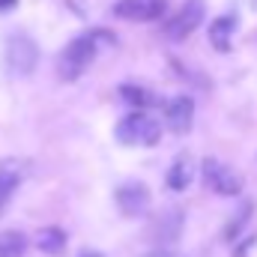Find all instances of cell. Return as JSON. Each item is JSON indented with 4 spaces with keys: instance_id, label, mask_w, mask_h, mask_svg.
Listing matches in <instances>:
<instances>
[{
    "instance_id": "30bf717a",
    "label": "cell",
    "mask_w": 257,
    "mask_h": 257,
    "mask_svg": "<svg viewBox=\"0 0 257 257\" xmlns=\"http://www.w3.org/2000/svg\"><path fill=\"white\" fill-rule=\"evenodd\" d=\"M233 27H236V18H233V15H221V18L212 21V27H209V42H212L215 51H230Z\"/></svg>"
},
{
    "instance_id": "3957f363",
    "label": "cell",
    "mask_w": 257,
    "mask_h": 257,
    "mask_svg": "<svg viewBox=\"0 0 257 257\" xmlns=\"http://www.w3.org/2000/svg\"><path fill=\"white\" fill-rule=\"evenodd\" d=\"M3 63H6V69H9L15 78H27V75L39 66V45H36L30 36L15 33V36L6 42V48H3Z\"/></svg>"
},
{
    "instance_id": "6da1fadb",
    "label": "cell",
    "mask_w": 257,
    "mask_h": 257,
    "mask_svg": "<svg viewBox=\"0 0 257 257\" xmlns=\"http://www.w3.org/2000/svg\"><path fill=\"white\" fill-rule=\"evenodd\" d=\"M96 51H99V30L75 36L63 51H60V57H57V75H60V81H66V84L69 81H78L93 66Z\"/></svg>"
},
{
    "instance_id": "52a82bcc",
    "label": "cell",
    "mask_w": 257,
    "mask_h": 257,
    "mask_svg": "<svg viewBox=\"0 0 257 257\" xmlns=\"http://www.w3.org/2000/svg\"><path fill=\"white\" fill-rule=\"evenodd\" d=\"M168 0H117L114 15L123 21H153L165 12Z\"/></svg>"
},
{
    "instance_id": "7a4b0ae2",
    "label": "cell",
    "mask_w": 257,
    "mask_h": 257,
    "mask_svg": "<svg viewBox=\"0 0 257 257\" xmlns=\"http://www.w3.org/2000/svg\"><path fill=\"white\" fill-rule=\"evenodd\" d=\"M159 138H162V128L156 123V117L144 111H135L117 123V141L126 147H153L159 144Z\"/></svg>"
},
{
    "instance_id": "5bb4252c",
    "label": "cell",
    "mask_w": 257,
    "mask_h": 257,
    "mask_svg": "<svg viewBox=\"0 0 257 257\" xmlns=\"http://www.w3.org/2000/svg\"><path fill=\"white\" fill-rule=\"evenodd\" d=\"M27 236L18 230H0V257H24Z\"/></svg>"
},
{
    "instance_id": "4fadbf2b",
    "label": "cell",
    "mask_w": 257,
    "mask_h": 257,
    "mask_svg": "<svg viewBox=\"0 0 257 257\" xmlns=\"http://www.w3.org/2000/svg\"><path fill=\"white\" fill-rule=\"evenodd\" d=\"M21 165L18 162H3L0 165V209H3V203L9 200V194L18 189V183H21Z\"/></svg>"
},
{
    "instance_id": "2e32d148",
    "label": "cell",
    "mask_w": 257,
    "mask_h": 257,
    "mask_svg": "<svg viewBox=\"0 0 257 257\" xmlns=\"http://www.w3.org/2000/svg\"><path fill=\"white\" fill-rule=\"evenodd\" d=\"M12 6H15V0H0V12L3 9H12Z\"/></svg>"
},
{
    "instance_id": "9c48e42d",
    "label": "cell",
    "mask_w": 257,
    "mask_h": 257,
    "mask_svg": "<svg viewBox=\"0 0 257 257\" xmlns=\"http://www.w3.org/2000/svg\"><path fill=\"white\" fill-rule=\"evenodd\" d=\"M156 239L159 242H174L180 239L183 233V209H165L159 218H156Z\"/></svg>"
},
{
    "instance_id": "7c38bea8",
    "label": "cell",
    "mask_w": 257,
    "mask_h": 257,
    "mask_svg": "<svg viewBox=\"0 0 257 257\" xmlns=\"http://www.w3.org/2000/svg\"><path fill=\"white\" fill-rule=\"evenodd\" d=\"M192 180H194V165L189 159H177V162L171 165V171H168V189L186 192V189L192 186Z\"/></svg>"
},
{
    "instance_id": "8992f818",
    "label": "cell",
    "mask_w": 257,
    "mask_h": 257,
    "mask_svg": "<svg viewBox=\"0 0 257 257\" xmlns=\"http://www.w3.org/2000/svg\"><path fill=\"white\" fill-rule=\"evenodd\" d=\"M114 200H117V209L128 215V218H138V215H144L147 209H150V189L144 186V183H138V180H128L123 183L117 194H114Z\"/></svg>"
},
{
    "instance_id": "ba28073f",
    "label": "cell",
    "mask_w": 257,
    "mask_h": 257,
    "mask_svg": "<svg viewBox=\"0 0 257 257\" xmlns=\"http://www.w3.org/2000/svg\"><path fill=\"white\" fill-rule=\"evenodd\" d=\"M165 117H168V126L174 128L177 135H186L192 128V120H194V99L192 96L171 99L168 108H165Z\"/></svg>"
},
{
    "instance_id": "9a60e30c",
    "label": "cell",
    "mask_w": 257,
    "mask_h": 257,
    "mask_svg": "<svg viewBox=\"0 0 257 257\" xmlns=\"http://www.w3.org/2000/svg\"><path fill=\"white\" fill-rule=\"evenodd\" d=\"M144 257H183V254H177L171 248H156V251H150V254H144Z\"/></svg>"
},
{
    "instance_id": "5b68a950",
    "label": "cell",
    "mask_w": 257,
    "mask_h": 257,
    "mask_svg": "<svg viewBox=\"0 0 257 257\" xmlns=\"http://www.w3.org/2000/svg\"><path fill=\"white\" fill-rule=\"evenodd\" d=\"M203 180L212 192L224 194V197H233V194L242 192V177L233 168H227L221 162H212V159L203 162Z\"/></svg>"
},
{
    "instance_id": "8fae6325",
    "label": "cell",
    "mask_w": 257,
    "mask_h": 257,
    "mask_svg": "<svg viewBox=\"0 0 257 257\" xmlns=\"http://www.w3.org/2000/svg\"><path fill=\"white\" fill-rule=\"evenodd\" d=\"M36 248H39L42 254H48V257L63 254V248H66V233L60 230V227H42V230L36 233Z\"/></svg>"
},
{
    "instance_id": "277c9868",
    "label": "cell",
    "mask_w": 257,
    "mask_h": 257,
    "mask_svg": "<svg viewBox=\"0 0 257 257\" xmlns=\"http://www.w3.org/2000/svg\"><path fill=\"white\" fill-rule=\"evenodd\" d=\"M203 15H206L203 0H186V3L177 9V15L168 21V27H165L168 39H177V42H180V39H186L189 33H194V30L200 27Z\"/></svg>"
}]
</instances>
